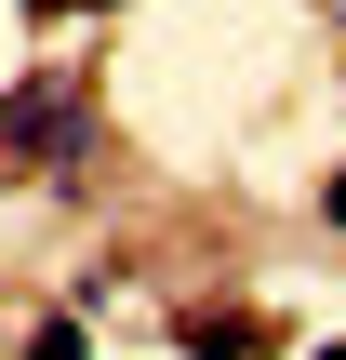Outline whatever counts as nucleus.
<instances>
[{"label":"nucleus","instance_id":"nucleus-1","mask_svg":"<svg viewBox=\"0 0 346 360\" xmlns=\"http://www.w3.org/2000/svg\"><path fill=\"white\" fill-rule=\"evenodd\" d=\"M187 360H253V321L240 307H187Z\"/></svg>","mask_w":346,"mask_h":360},{"label":"nucleus","instance_id":"nucleus-2","mask_svg":"<svg viewBox=\"0 0 346 360\" xmlns=\"http://www.w3.org/2000/svg\"><path fill=\"white\" fill-rule=\"evenodd\" d=\"M27 360H80V307H67V321H40V334H27Z\"/></svg>","mask_w":346,"mask_h":360},{"label":"nucleus","instance_id":"nucleus-3","mask_svg":"<svg viewBox=\"0 0 346 360\" xmlns=\"http://www.w3.org/2000/svg\"><path fill=\"white\" fill-rule=\"evenodd\" d=\"M320 214H333V227H346V174H320Z\"/></svg>","mask_w":346,"mask_h":360},{"label":"nucleus","instance_id":"nucleus-4","mask_svg":"<svg viewBox=\"0 0 346 360\" xmlns=\"http://www.w3.org/2000/svg\"><path fill=\"white\" fill-rule=\"evenodd\" d=\"M27 13H80V0H27Z\"/></svg>","mask_w":346,"mask_h":360},{"label":"nucleus","instance_id":"nucleus-5","mask_svg":"<svg viewBox=\"0 0 346 360\" xmlns=\"http://www.w3.org/2000/svg\"><path fill=\"white\" fill-rule=\"evenodd\" d=\"M320 360H346V347H320Z\"/></svg>","mask_w":346,"mask_h":360}]
</instances>
